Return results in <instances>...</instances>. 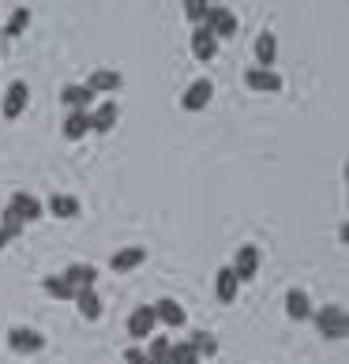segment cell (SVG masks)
<instances>
[{
	"label": "cell",
	"instance_id": "obj_1",
	"mask_svg": "<svg viewBox=\"0 0 349 364\" xmlns=\"http://www.w3.org/2000/svg\"><path fill=\"white\" fill-rule=\"evenodd\" d=\"M312 319H316V331L331 342H338L349 334V312L342 304H323L319 312H312Z\"/></svg>",
	"mask_w": 349,
	"mask_h": 364
},
{
	"label": "cell",
	"instance_id": "obj_2",
	"mask_svg": "<svg viewBox=\"0 0 349 364\" xmlns=\"http://www.w3.org/2000/svg\"><path fill=\"white\" fill-rule=\"evenodd\" d=\"M26 102H31V83H26V79H11L8 90H4V102H0V113H4V120L23 117Z\"/></svg>",
	"mask_w": 349,
	"mask_h": 364
},
{
	"label": "cell",
	"instance_id": "obj_3",
	"mask_svg": "<svg viewBox=\"0 0 349 364\" xmlns=\"http://www.w3.org/2000/svg\"><path fill=\"white\" fill-rule=\"evenodd\" d=\"M203 26H207V31H210V34L222 42V38H233V34H237V26H240V23H237V16H233L230 8L210 4V8H207V19H203Z\"/></svg>",
	"mask_w": 349,
	"mask_h": 364
},
{
	"label": "cell",
	"instance_id": "obj_4",
	"mask_svg": "<svg viewBox=\"0 0 349 364\" xmlns=\"http://www.w3.org/2000/svg\"><path fill=\"white\" fill-rule=\"evenodd\" d=\"M8 346H11V353H42V349H45V334L34 331V327H16L8 334Z\"/></svg>",
	"mask_w": 349,
	"mask_h": 364
},
{
	"label": "cell",
	"instance_id": "obj_5",
	"mask_svg": "<svg viewBox=\"0 0 349 364\" xmlns=\"http://www.w3.org/2000/svg\"><path fill=\"white\" fill-rule=\"evenodd\" d=\"M245 87L256 90V94H278L281 87H286V79H281L278 72H271V68H248L245 72Z\"/></svg>",
	"mask_w": 349,
	"mask_h": 364
},
{
	"label": "cell",
	"instance_id": "obj_6",
	"mask_svg": "<svg viewBox=\"0 0 349 364\" xmlns=\"http://www.w3.org/2000/svg\"><path fill=\"white\" fill-rule=\"evenodd\" d=\"M210 98H214V83H210V79H195V83L184 90L181 109L184 113H199V109H207V105H210Z\"/></svg>",
	"mask_w": 349,
	"mask_h": 364
},
{
	"label": "cell",
	"instance_id": "obj_7",
	"mask_svg": "<svg viewBox=\"0 0 349 364\" xmlns=\"http://www.w3.org/2000/svg\"><path fill=\"white\" fill-rule=\"evenodd\" d=\"M60 102L68 105V113H87L94 105V94L87 83H64L60 87Z\"/></svg>",
	"mask_w": 349,
	"mask_h": 364
},
{
	"label": "cell",
	"instance_id": "obj_8",
	"mask_svg": "<svg viewBox=\"0 0 349 364\" xmlns=\"http://www.w3.org/2000/svg\"><path fill=\"white\" fill-rule=\"evenodd\" d=\"M259 271V248L256 245H240L237 248V259H233V274L237 282H252Z\"/></svg>",
	"mask_w": 349,
	"mask_h": 364
},
{
	"label": "cell",
	"instance_id": "obj_9",
	"mask_svg": "<svg viewBox=\"0 0 349 364\" xmlns=\"http://www.w3.org/2000/svg\"><path fill=\"white\" fill-rule=\"evenodd\" d=\"M154 327H158V319H154L151 304H143V308H136V312L128 316V334H131V338H151Z\"/></svg>",
	"mask_w": 349,
	"mask_h": 364
},
{
	"label": "cell",
	"instance_id": "obj_10",
	"mask_svg": "<svg viewBox=\"0 0 349 364\" xmlns=\"http://www.w3.org/2000/svg\"><path fill=\"white\" fill-rule=\"evenodd\" d=\"M120 83H124V75L113 72V68H94L90 79H87V87H90L94 98H98V94H113V90H120Z\"/></svg>",
	"mask_w": 349,
	"mask_h": 364
},
{
	"label": "cell",
	"instance_id": "obj_11",
	"mask_svg": "<svg viewBox=\"0 0 349 364\" xmlns=\"http://www.w3.org/2000/svg\"><path fill=\"white\" fill-rule=\"evenodd\" d=\"M274 60H278V38H274V31H263L256 38V64H252V68H271L274 72Z\"/></svg>",
	"mask_w": 349,
	"mask_h": 364
},
{
	"label": "cell",
	"instance_id": "obj_12",
	"mask_svg": "<svg viewBox=\"0 0 349 364\" xmlns=\"http://www.w3.org/2000/svg\"><path fill=\"white\" fill-rule=\"evenodd\" d=\"M60 278L68 282L75 293H79V289H94V282H98V267H90V263H72Z\"/></svg>",
	"mask_w": 349,
	"mask_h": 364
},
{
	"label": "cell",
	"instance_id": "obj_13",
	"mask_svg": "<svg viewBox=\"0 0 349 364\" xmlns=\"http://www.w3.org/2000/svg\"><path fill=\"white\" fill-rule=\"evenodd\" d=\"M8 207L16 210L23 222H34V218H42V214H45L42 199H38V196H31V192H16V196H11V203H8Z\"/></svg>",
	"mask_w": 349,
	"mask_h": 364
},
{
	"label": "cell",
	"instance_id": "obj_14",
	"mask_svg": "<svg viewBox=\"0 0 349 364\" xmlns=\"http://www.w3.org/2000/svg\"><path fill=\"white\" fill-rule=\"evenodd\" d=\"M151 308H154V319L166 323V327H173V331L188 323V312H184L177 301H169V296H166V301H158V304H151Z\"/></svg>",
	"mask_w": 349,
	"mask_h": 364
},
{
	"label": "cell",
	"instance_id": "obj_15",
	"mask_svg": "<svg viewBox=\"0 0 349 364\" xmlns=\"http://www.w3.org/2000/svg\"><path fill=\"white\" fill-rule=\"evenodd\" d=\"M146 259V252L143 248H120V252H113V259H109V271L113 274H128V271H136V267Z\"/></svg>",
	"mask_w": 349,
	"mask_h": 364
},
{
	"label": "cell",
	"instance_id": "obj_16",
	"mask_svg": "<svg viewBox=\"0 0 349 364\" xmlns=\"http://www.w3.org/2000/svg\"><path fill=\"white\" fill-rule=\"evenodd\" d=\"M192 53H195V60H214V57H218V38H214L207 26H195V34H192Z\"/></svg>",
	"mask_w": 349,
	"mask_h": 364
},
{
	"label": "cell",
	"instance_id": "obj_17",
	"mask_svg": "<svg viewBox=\"0 0 349 364\" xmlns=\"http://www.w3.org/2000/svg\"><path fill=\"white\" fill-rule=\"evenodd\" d=\"M214 293H218L222 304H233V301H237L240 282H237V274H233V267H222V271H218V278H214Z\"/></svg>",
	"mask_w": 349,
	"mask_h": 364
},
{
	"label": "cell",
	"instance_id": "obj_18",
	"mask_svg": "<svg viewBox=\"0 0 349 364\" xmlns=\"http://www.w3.org/2000/svg\"><path fill=\"white\" fill-rule=\"evenodd\" d=\"M286 312H289V319H312V312H316V308H312V296H308L304 289H289L286 293Z\"/></svg>",
	"mask_w": 349,
	"mask_h": 364
},
{
	"label": "cell",
	"instance_id": "obj_19",
	"mask_svg": "<svg viewBox=\"0 0 349 364\" xmlns=\"http://www.w3.org/2000/svg\"><path fill=\"white\" fill-rule=\"evenodd\" d=\"M117 117H120V109H117V102H109V98H105V102L98 105V109L90 113V132H102V136H105V132H113V124H117Z\"/></svg>",
	"mask_w": 349,
	"mask_h": 364
},
{
	"label": "cell",
	"instance_id": "obj_20",
	"mask_svg": "<svg viewBox=\"0 0 349 364\" xmlns=\"http://www.w3.org/2000/svg\"><path fill=\"white\" fill-rule=\"evenodd\" d=\"M75 308H79V316H83V319H98V316H102V296H98V289H79V293H75Z\"/></svg>",
	"mask_w": 349,
	"mask_h": 364
},
{
	"label": "cell",
	"instance_id": "obj_21",
	"mask_svg": "<svg viewBox=\"0 0 349 364\" xmlns=\"http://www.w3.org/2000/svg\"><path fill=\"white\" fill-rule=\"evenodd\" d=\"M49 214H53V218H75V214H79V199L68 196V192H57L49 199Z\"/></svg>",
	"mask_w": 349,
	"mask_h": 364
},
{
	"label": "cell",
	"instance_id": "obj_22",
	"mask_svg": "<svg viewBox=\"0 0 349 364\" xmlns=\"http://www.w3.org/2000/svg\"><path fill=\"white\" fill-rule=\"evenodd\" d=\"M87 132H90V113H68V117H64V139L79 143Z\"/></svg>",
	"mask_w": 349,
	"mask_h": 364
},
{
	"label": "cell",
	"instance_id": "obj_23",
	"mask_svg": "<svg viewBox=\"0 0 349 364\" xmlns=\"http://www.w3.org/2000/svg\"><path fill=\"white\" fill-rule=\"evenodd\" d=\"M169 349H173V342L166 338V334H151V349H146V357H151L154 364H169Z\"/></svg>",
	"mask_w": 349,
	"mask_h": 364
},
{
	"label": "cell",
	"instance_id": "obj_24",
	"mask_svg": "<svg viewBox=\"0 0 349 364\" xmlns=\"http://www.w3.org/2000/svg\"><path fill=\"white\" fill-rule=\"evenodd\" d=\"M188 342H192V349H195L199 357H210V353H218V338H214L210 331H195Z\"/></svg>",
	"mask_w": 349,
	"mask_h": 364
},
{
	"label": "cell",
	"instance_id": "obj_25",
	"mask_svg": "<svg viewBox=\"0 0 349 364\" xmlns=\"http://www.w3.org/2000/svg\"><path fill=\"white\" fill-rule=\"evenodd\" d=\"M199 360H203V357L192 349V342H177L169 349V364H199Z\"/></svg>",
	"mask_w": 349,
	"mask_h": 364
},
{
	"label": "cell",
	"instance_id": "obj_26",
	"mask_svg": "<svg viewBox=\"0 0 349 364\" xmlns=\"http://www.w3.org/2000/svg\"><path fill=\"white\" fill-rule=\"evenodd\" d=\"M26 26H31V8H16V11H11V19H8V26H4V34L19 38Z\"/></svg>",
	"mask_w": 349,
	"mask_h": 364
},
{
	"label": "cell",
	"instance_id": "obj_27",
	"mask_svg": "<svg viewBox=\"0 0 349 364\" xmlns=\"http://www.w3.org/2000/svg\"><path fill=\"white\" fill-rule=\"evenodd\" d=\"M45 293L49 296H57V301H75V289L64 282L60 274H53V278H45Z\"/></svg>",
	"mask_w": 349,
	"mask_h": 364
},
{
	"label": "cell",
	"instance_id": "obj_28",
	"mask_svg": "<svg viewBox=\"0 0 349 364\" xmlns=\"http://www.w3.org/2000/svg\"><path fill=\"white\" fill-rule=\"evenodd\" d=\"M207 0H184V16H188V23H195V26H203V19H207Z\"/></svg>",
	"mask_w": 349,
	"mask_h": 364
},
{
	"label": "cell",
	"instance_id": "obj_29",
	"mask_svg": "<svg viewBox=\"0 0 349 364\" xmlns=\"http://www.w3.org/2000/svg\"><path fill=\"white\" fill-rule=\"evenodd\" d=\"M23 225H26V222H23V218H19V214L11 210V207H8L4 214H0V229H4L8 237H19V233H23Z\"/></svg>",
	"mask_w": 349,
	"mask_h": 364
},
{
	"label": "cell",
	"instance_id": "obj_30",
	"mask_svg": "<svg viewBox=\"0 0 349 364\" xmlns=\"http://www.w3.org/2000/svg\"><path fill=\"white\" fill-rule=\"evenodd\" d=\"M124 360H128V364H154V360L146 357L143 349H136V346H128V349H124Z\"/></svg>",
	"mask_w": 349,
	"mask_h": 364
},
{
	"label": "cell",
	"instance_id": "obj_31",
	"mask_svg": "<svg viewBox=\"0 0 349 364\" xmlns=\"http://www.w3.org/2000/svg\"><path fill=\"white\" fill-rule=\"evenodd\" d=\"M8 245H11V237L4 233V229H0V248H8Z\"/></svg>",
	"mask_w": 349,
	"mask_h": 364
}]
</instances>
